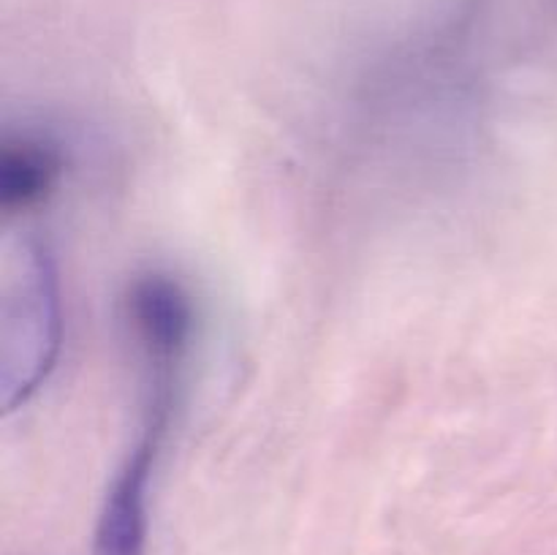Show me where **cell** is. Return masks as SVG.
<instances>
[{
  "mask_svg": "<svg viewBox=\"0 0 557 555\" xmlns=\"http://www.w3.org/2000/svg\"><path fill=\"white\" fill-rule=\"evenodd\" d=\"M60 278L52 245L36 232L22 234L9 261L0 321V403L25 406L54 370L60 354Z\"/></svg>",
  "mask_w": 557,
  "mask_h": 555,
  "instance_id": "1",
  "label": "cell"
},
{
  "mask_svg": "<svg viewBox=\"0 0 557 555\" xmlns=\"http://www.w3.org/2000/svg\"><path fill=\"white\" fill-rule=\"evenodd\" d=\"M177 386L180 373L169 370L147 373L139 433L103 495L96 536H92V555H145L147 504L177 403Z\"/></svg>",
  "mask_w": 557,
  "mask_h": 555,
  "instance_id": "2",
  "label": "cell"
},
{
  "mask_svg": "<svg viewBox=\"0 0 557 555\" xmlns=\"http://www.w3.org/2000/svg\"><path fill=\"white\" fill-rule=\"evenodd\" d=\"M128 324L141 354H188L194 305L183 283L163 272L136 278L125 297Z\"/></svg>",
  "mask_w": 557,
  "mask_h": 555,
  "instance_id": "3",
  "label": "cell"
},
{
  "mask_svg": "<svg viewBox=\"0 0 557 555\" xmlns=\"http://www.w3.org/2000/svg\"><path fill=\"white\" fill-rule=\"evenodd\" d=\"M63 156L49 141L36 136H16L3 145L0 156V207L3 212L33 210L58 185Z\"/></svg>",
  "mask_w": 557,
  "mask_h": 555,
  "instance_id": "4",
  "label": "cell"
}]
</instances>
